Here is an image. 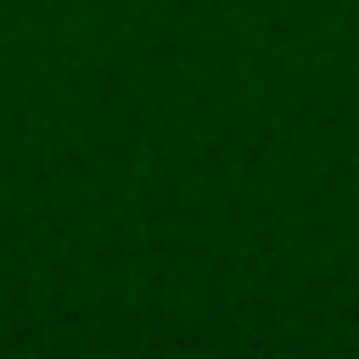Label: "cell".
Here are the masks:
<instances>
[]
</instances>
